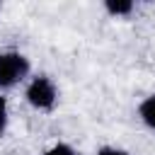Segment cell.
Masks as SVG:
<instances>
[{"label":"cell","instance_id":"2","mask_svg":"<svg viewBox=\"0 0 155 155\" xmlns=\"http://www.w3.org/2000/svg\"><path fill=\"white\" fill-rule=\"evenodd\" d=\"M24 97H27V102H29L34 109L48 111V109H53V104H56V99H58V92H56V85H53L51 78L39 75V78H34V80L27 85Z\"/></svg>","mask_w":155,"mask_h":155},{"label":"cell","instance_id":"3","mask_svg":"<svg viewBox=\"0 0 155 155\" xmlns=\"http://www.w3.org/2000/svg\"><path fill=\"white\" fill-rule=\"evenodd\" d=\"M138 116H140V121H143L150 131H155V94H148V97L140 102Z\"/></svg>","mask_w":155,"mask_h":155},{"label":"cell","instance_id":"6","mask_svg":"<svg viewBox=\"0 0 155 155\" xmlns=\"http://www.w3.org/2000/svg\"><path fill=\"white\" fill-rule=\"evenodd\" d=\"M44 155H78V153H75V148H70L68 143H56V145H51Z\"/></svg>","mask_w":155,"mask_h":155},{"label":"cell","instance_id":"5","mask_svg":"<svg viewBox=\"0 0 155 155\" xmlns=\"http://www.w3.org/2000/svg\"><path fill=\"white\" fill-rule=\"evenodd\" d=\"M7 124H10V111H7V99L0 94V136L7 131Z\"/></svg>","mask_w":155,"mask_h":155},{"label":"cell","instance_id":"1","mask_svg":"<svg viewBox=\"0 0 155 155\" xmlns=\"http://www.w3.org/2000/svg\"><path fill=\"white\" fill-rule=\"evenodd\" d=\"M29 75V61L19 51H2L0 53V90L15 87Z\"/></svg>","mask_w":155,"mask_h":155},{"label":"cell","instance_id":"4","mask_svg":"<svg viewBox=\"0 0 155 155\" xmlns=\"http://www.w3.org/2000/svg\"><path fill=\"white\" fill-rule=\"evenodd\" d=\"M104 10L111 17H126V15L133 12V2L131 0H107L104 2Z\"/></svg>","mask_w":155,"mask_h":155},{"label":"cell","instance_id":"7","mask_svg":"<svg viewBox=\"0 0 155 155\" xmlns=\"http://www.w3.org/2000/svg\"><path fill=\"white\" fill-rule=\"evenodd\" d=\"M97 155H128V153L121 150V148H114V145H104V148L97 150Z\"/></svg>","mask_w":155,"mask_h":155}]
</instances>
